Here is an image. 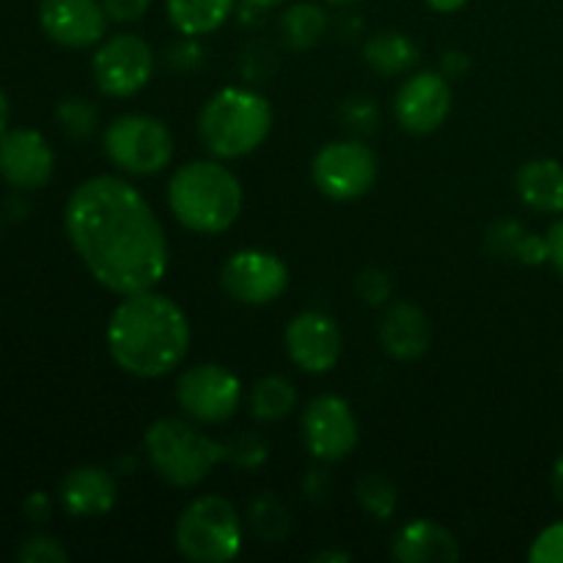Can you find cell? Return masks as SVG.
Wrapping results in <instances>:
<instances>
[{
  "instance_id": "cell-1",
  "label": "cell",
  "mask_w": 563,
  "mask_h": 563,
  "mask_svg": "<svg viewBox=\"0 0 563 563\" xmlns=\"http://www.w3.org/2000/svg\"><path fill=\"white\" fill-rule=\"evenodd\" d=\"M66 234L88 273L113 295L148 291L168 273V236L146 198L119 176L82 181L66 203Z\"/></svg>"
},
{
  "instance_id": "cell-2",
  "label": "cell",
  "mask_w": 563,
  "mask_h": 563,
  "mask_svg": "<svg viewBox=\"0 0 563 563\" xmlns=\"http://www.w3.org/2000/svg\"><path fill=\"white\" fill-rule=\"evenodd\" d=\"M190 350V322L170 297L154 289L126 295L108 322V352L121 372L157 379L174 372Z\"/></svg>"
},
{
  "instance_id": "cell-3",
  "label": "cell",
  "mask_w": 563,
  "mask_h": 563,
  "mask_svg": "<svg viewBox=\"0 0 563 563\" xmlns=\"http://www.w3.org/2000/svg\"><path fill=\"white\" fill-rule=\"evenodd\" d=\"M168 203L185 229L196 234H223L240 220L242 185L225 165L196 159L174 174Z\"/></svg>"
},
{
  "instance_id": "cell-4",
  "label": "cell",
  "mask_w": 563,
  "mask_h": 563,
  "mask_svg": "<svg viewBox=\"0 0 563 563\" xmlns=\"http://www.w3.org/2000/svg\"><path fill=\"white\" fill-rule=\"evenodd\" d=\"M273 130V108L251 88H223L201 110L198 135L218 159H236L256 152Z\"/></svg>"
},
{
  "instance_id": "cell-5",
  "label": "cell",
  "mask_w": 563,
  "mask_h": 563,
  "mask_svg": "<svg viewBox=\"0 0 563 563\" xmlns=\"http://www.w3.org/2000/svg\"><path fill=\"white\" fill-rule=\"evenodd\" d=\"M143 451L154 473L170 487H196L209 476L218 462L225 460V449L218 440L198 432L192 423L179 418H159L143 434Z\"/></svg>"
},
{
  "instance_id": "cell-6",
  "label": "cell",
  "mask_w": 563,
  "mask_h": 563,
  "mask_svg": "<svg viewBox=\"0 0 563 563\" xmlns=\"http://www.w3.org/2000/svg\"><path fill=\"white\" fill-rule=\"evenodd\" d=\"M174 537L187 561L225 563L242 550L240 515L220 495H203L181 511Z\"/></svg>"
},
{
  "instance_id": "cell-7",
  "label": "cell",
  "mask_w": 563,
  "mask_h": 563,
  "mask_svg": "<svg viewBox=\"0 0 563 563\" xmlns=\"http://www.w3.org/2000/svg\"><path fill=\"white\" fill-rule=\"evenodd\" d=\"M104 154L132 176H152L174 159V135L154 115H119L104 132Z\"/></svg>"
},
{
  "instance_id": "cell-8",
  "label": "cell",
  "mask_w": 563,
  "mask_h": 563,
  "mask_svg": "<svg viewBox=\"0 0 563 563\" xmlns=\"http://www.w3.org/2000/svg\"><path fill=\"white\" fill-rule=\"evenodd\" d=\"M311 176L322 196L333 201H355L377 181V154L361 141H333L319 148Z\"/></svg>"
},
{
  "instance_id": "cell-9",
  "label": "cell",
  "mask_w": 563,
  "mask_h": 563,
  "mask_svg": "<svg viewBox=\"0 0 563 563\" xmlns=\"http://www.w3.org/2000/svg\"><path fill=\"white\" fill-rule=\"evenodd\" d=\"M242 385L234 372L218 363L187 368L176 383V401L198 423H223L240 410Z\"/></svg>"
},
{
  "instance_id": "cell-10",
  "label": "cell",
  "mask_w": 563,
  "mask_h": 563,
  "mask_svg": "<svg viewBox=\"0 0 563 563\" xmlns=\"http://www.w3.org/2000/svg\"><path fill=\"white\" fill-rule=\"evenodd\" d=\"M154 71V53L135 33H119L102 42L93 55V80L108 97H132Z\"/></svg>"
},
{
  "instance_id": "cell-11",
  "label": "cell",
  "mask_w": 563,
  "mask_h": 563,
  "mask_svg": "<svg viewBox=\"0 0 563 563\" xmlns=\"http://www.w3.org/2000/svg\"><path fill=\"white\" fill-rule=\"evenodd\" d=\"M225 295L242 306H267L289 286V267L269 251H236L220 273Z\"/></svg>"
},
{
  "instance_id": "cell-12",
  "label": "cell",
  "mask_w": 563,
  "mask_h": 563,
  "mask_svg": "<svg viewBox=\"0 0 563 563\" xmlns=\"http://www.w3.org/2000/svg\"><path fill=\"white\" fill-rule=\"evenodd\" d=\"M302 438L317 460L341 462L357 445L355 412L341 396H317L302 412Z\"/></svg>"
},
{
  "instance_id": "cell-13",
  "label": "cell",
  "mask_w": 563,
  "mask_h": 563,
  "mask_svg": "<svg viewBox=\"0 0 563 563\" xmlns=\"http://www.w3.org/2000/svg\"><path fill=\"white\" fill-rule=\"evenodd\" d=\"M451 93L449 80L438 71H418L410 80L401 82L394 99V113L396 121L405 132L410 135H429L451 113Z\"/></svg>"
},
{
  "instance_id": "cell-14",
  "label": "cell",
  "mask_w": 563,
  "mask_h": 563,
  "mask_svg": "<svg viewBox=\"0 0 563 563\" xmlns=\"http://www.w3.org/2000/svg\"><path fill=\"white\" fill-rule=\"evenodd\" d=\"M286 352L306 374H324L341 357V330L333 317L322 311H302L286 328Z\"/></svg>"
},
{
  "instance_id": "cell-15",
  "label": "cell",
  "mask_w": 563,
  "mask_h": 563,
  "mask_svg": "<svg viewBox=\"0 0 563 563\" xmlns=\"http://www.w3.org/2000/svg\"><path fill=\"white\" fill-rule=\"evenodd\" d=\"M108 11L99 0H42L38 22L55 44L82 49L102 42L108 31Z\"/></svg>"
},
{
  "instance_id": "cell-16",
  "label": "cell",
  "mask_w": 563,
  "mask_h": 563,
  "mask_svg": "<svg viewBox=\"0 0 563 563\" xmlns=\"http://www.w3.org/2000/svg\"><path fill=\"white\" fill-rule=\"evenodd\" d=\"M55 154L33 130H11L0 135V176L20 190H38L49 181Z\"/></svg>"
},
{
  "instance_id": "cell-17",
  "label": "cell",
  "mask_w": 563,
  "mask_h": 563,
  "mask_svg": "<svg viewBox=\"0 0 563 563\" xmlns=\"http://www.w3.org/2000/svg\"><path fill=\"white\" fill-rule=\"evenodd\" d=\"M379 341L394 361H418L432 344V324L427 313L412 302H394L379 324Z\"/></svg>"
},
{
  "instance_id": "cell-18",
  "label": "cell",
  "mask_w": 563,
  "mask_h": 563,
  "mask_svg": "<svg viewBox=\"0 0 563 563\" xmlns=\"http://www.w3.org/2000/svg\"><path fill=\"white\" fill-rule=\"evenodd\" d=\"M390 555L401 563H451L460 559V544L449 528L432 520H412L399 528Z\"/></svg>"
},
{
  "instance_id": "cell-19",
  "label": "cell",
  "mask_w": 563,
  "mask_h": 563,
  "mask_svg": "<svg viewBox=\"0 0 563 563\" xmlns=\"http://www.w3.org/2000/svg\"><path fill=\"white\" fill-rule=\"evenodd\" d=\"M119 498L113 476L102 467H75L60 482V504L71 517H102Z\"/></svg>"
},
{
  "instance_id": "cell-20",
  "label": "cell",
  "mask_w": 563,
  "mask_h": 563,
  "mask_svg": "<svg viewBox=\"0 0 563 563\" xmlns=\"http://www.w3.org/2000/svg\"><path fill=\"white\" fill-rule=\"evenodd\" d=\"M515 190L537 212H563V165L559 159H531L517 170Z\"/></svg>"
},
{
  "instance_id": "cell-21",
  "label": "cell",
  "mask_w": 563,
  "mask_h": 563,
  "mask_svg": "<svg viewBox=\"0 0 563 563\" xmlns=\"http://www.w3.org/2000/svg\"><path fill=\"white\" fill-rule=\"evenodd\" d=\"M487 247L495 256L511 258V262H520L526 267H539V264L550 262L548 236L533 234L517 220H498L487 231Z\"/></svg>"
},
{
  "instance_id": "cell-22",
  "label": "cell",
  "mask_w": 563,
  "mask_h": 563,
  "mask_svg": "<svg viewBox=\"0 0 563 563\" xmlns=\"http://www.w3.org/2000/svg\"><path fill=\"white\" fill-rule=\"evenodd\" d=\"M236 0H165L170 25L185 36H207L218 31L234 11Z\"/></svg>"
},
{
  "instance_id": "cell-23",
  "label": "cell",
  "mask_w": 563,
  "mask_h": 563,
  "mask_svg": "<svg viewBox=\"0 0 563 563\" xmlns=\"http://www.w3.org/2000/svg\"><path fill=\"white\" fill-rule=\"evenodd\" d=\"M366 55V64L372 66L379 75H405L416 66L418 60V47L405 36V33L396 31H379L363 47Z\"/></svg>"
},
{
  "instance_id": "cell-24",
  "label": "cell",
  "mask_w": 563,
  "mask_h": 563,
  "mask_svg": "<svg viewBox=\"0 0 563 563\" xmlns=\"http://www.w3.org/2000/svg\"><path fill=\"white\" fill-rule=\"evenodd\" d=\"M280 33L291 49H311L328 33V11L319 3H295L280 16Z\"/></svg>"
},
{
  "instance_id": "cell-25",
  "label": "cell",
  "mask_w": 563,
  "mask_h": 563,
  "mask_svg": "<svg viewBox=\"0 0 563 563\" xmlns=\"http://www.w3.org/2000/svg\"><path fill=\"white\" fill-rule=\"evenodd\" d=\"M297 407V388L286 377H264L251 390V412L258 421H280Z\"/></svg>"
},
{
  "instance_id": "cell-26",
  "label": "cell",
  "mask_w": 563,
  "mask_h": 563,
  "mask_svg": "<svg viewBox=\"0 0 563 563\" xmlns=\"http://www.w3.org/2000/svg\"><path fill=\"white\" fill-rule=\"evenodd\" d=\"M247 522H251L253 533L269 544L286 539V533H289V528H291L289 509H286V506L280 504L273 493H262L251 500V509H247Z\"/></svg>"
},
{
  "instance_id": "cell-27",
  "label": "cell",
  "mask_w": 563,
  "mask_h": 563,
  "mask_svg": "<svg viewBox=\"0 0 563 563\" xmlns=\"http://www.w3.org/2000/svg\"><path fill=\"white\" fill-rule=\"evenodd\" d=\"M357 500H361L363 511L372 515L374 520H388L396 511V487L388 476L383 473H366L357 482Z\"/></svg>"
},
{
  "instance_id": "cell-28",
  "label": "cell",
  "mask_w": 563,
  "mask_h": 563,
  "mask_svg": "<svg viewBox=\"0 0 563 563\" xmlns=\"http://www.w3.org/2000/svg\"><path fill=\"white\" fill-rule=\"evenodd\" d=\"M58 121H60V130L66 132L69 137H88L93 135L99 124V113L91 102L86 99H64L58 104Z\"/></svg>"
},
{
  "instance_id": "cell-29",
  "label": "cell",
  "mask_w": 563,
  "mask_h": 563,
  "mask_svg": "<svg viewBox=\"0 0 563 563\" xmlns=\"http://www.w3.org/2000/svg\"><path fill=\"white\" fill-rule=\"evenodd\" d=\"M223 449L225 462H234L236 467H247L251 471V467H258L267 462V443L253 432H242L231 443H223Z\"/></svg>"
},
{
  "instance_id": "cell-30",
  "label": "cell",
  "mask_w": 563,
  "mask_h": 563,
  "mask_svg": "<svg viewBox=\"0 0 563 563\" xmlns=\"http://www.w3.org/2000/svg\"><path fill=\"white\" fill-rule=\"evenodd\" d=\"M355 289H357V297H361L366 306L377 308L390 300V295H394V280H390V275L385 273V269L368 267L357 275Z\"/></svg>"
},
{
  "instance_id": "cell-31",
  "label": "cell",
  "mask_w": 563,
  "mask_h": 563,
  "mask_svg": "<svg viewBox=\"0 0 563 563\" xmlns=\"http://www.w3.org/2000/svg\"><path fill=\"white\" fill-rule=\"evenodd\" d=\"M528 559L533 563H563V522H553L533 539Z\"/></svg>"
},
{
  "instance_id": "cell-32",
  "label": "cell",
  "mask_w": 563,
  "mask_h": 563,
  "mask_svg": "<svg viewBox=\"0 0 563 563\" xmlns=\"http://www.w3.org/2000/svg\"><path fill=\"white\" fill-rule=\"evenodd\" d=\"M341 121H344L346 130L374 132L379 121L377 104L372 99H350V102L341 104Z\"/></svg>"
},
{
  "instance_id": "cell-33",
  "label": "cell",
  "mask_w": 563,
  "mask_h": 563,
  "mask_svg": "<svg viewBox=\"0 0 563 563\" xmlns=\"http://www.w3.org/2000/svg\"><path fill=\"white\" fill-rule=\"evenodd\" d=\"M16 555L22 563H64L69 559V553L53 537H31Z\"/></svg>"
},
{
  "instance_id": "cell-34",
  "label": "cell",
  "mask_w": 563,
  "mask_h": 563,
  "mask_svg": "<svg viewBox=\"0 0 563 563\" xmlns=\"http://www.w3.org/2000/svg\"><path fill=\"white\" fill-rule=\"evenodd\" d=\"M102 5L113 22H137L146 16L152 0H102Z\"/></svg>"
},
{
  "instance_id": "cell-35",
  "label": "cell",
  "mask_w": 563,
  "mask_h": 563,
  "mask_svg": "<svg viewBox=\"0 0 563 563\" xmlns=\"http://www.w3.org/2000/svg\"><path fill=\"white\" fill-rule=\"evenodd\" d=\"M168 64L176 69H192L201 64V47L196 42H181L174 49H168Z\"/></svg>"
},
{
  "instance_id": "cell-36",
  "label": "cell",
  "mask_w": 563,
  "mask_h": 563,
  "mask_svg": "<svg viewBox=\"0 0 563 563\" xmlns=\"http://www.w3.org/2000/svg\"><path fill=\"white\" fill-rule=\"evenodd\" d=\"M548 247H550V264H553L555 273L563 278V218H559L553 225H550Z\"/></svg>"
},
{
  "instance_id": "cell-37",
  "label": "cell",
  "mask_w": 563,
  "mask_h": 563,
  "mask_svg": "<svg viewBox=\"0 0 563 563\" xmlns=\"http://www.w3.org/2000/svg\"><path fill=\"white\" fill-rule=\"evenodd\" d=\"M25 515L31 517L33 522H44L49 517V498L44 493H33L31 498L25 500Z\"/></svg>"
},
{
  "instance_id": "cell-38",
  "label": "cell",
  "mask_w": 563,
  "mask_h": 563,
  "mask_svg": "<svg viewBox=\"0 0 563 563\" xmlns=\"http://www.w3.org/2000/svg\"><path fill=\"white\" fill-rule=\"evenodd\" d=\"M467 66H471V60H467V55L465 53H445V58H443V71L449 77H460V75H465L467 71Z\"/></svg>"
},
{
  "instance_id": "cell-39",
  "label": "cell",
  "mask_w": 563,
  "mask_h": 563,
  "mask_svg": "<svg viewBox=\"0 0 563 563\" xmlns=\"http://www.w3.org/2000/svg\"><path fill=\"white\" fill-rule=\"evenodd\" d=\"M429 9L440 11V14H451V11H460L467 0H427Z\"/></svg>"
},
{
  "instance_id": "cell-40",
  "label": "cell",
  "mask_w": 563,
  "mask_h": 563,
  "mask_svg": "<svg viewBox=\"0 0 563 563\" xmlns=\"http://www.w3.org/2000/svg\"><path fill=\"white\" fill-rule=\"evenodd\" d=\"M553 493L555 498H559V504L563 506V454L555 460V467H553Z\"/></svg>"
},
{
  "instance_id": "cell-41",
  "label": "cell",
  "mask_w": 563,
  "mask_h": 563,
  "mask_svg": "<svg viewBox=\"0 0 563 563\" xmlns=\"http://www.w3.org/2000/svg\"><path fill=\"white\" fill-rule=\"evenodd\" d=\"M317 563H350V553H335V550H322L313 555Z\"/></svg>"
},
{
  "instance_id": "cell-42",
  "label": "cell",
  "mask_w": 563,
  "mask_h": 563,
  "mask_svg": "<svg viewBox=\"0 0 563 563\" xmlns=\"http://www.w3.org/2000/svg\"><path fill=\"white\" fill-rule=\"evenodd\" d=\"M245 9H256V11H267V9H275V5H280L284 0H240Z\"/></svg>"
},
{
  "instance_id": "cell-43",
  "label": "cell",
  "mask_w": 563,
  "mask_h": 563,
  "mask_svg": "<svg viewBox=\"0 0 563 563\" xmlns=\"http://www.w3.org/2000/svg\"><path fill=\"white\" fill-rule=\"evenodd\" d=\"M9 99H5V93L0 91V135H3V130H5V124H9Z\"/></svg>"
},
{
  "instance_id": "cell-44",
  "label": "cell",
  "mask_w": 563,
  "mask_h": 563,
  "mask_svg": "<svg viewBox=\"0 0 563 563\" xmlns=\"http://www.w3.org/2000/svg\"><path fill=\"white\" fill-rule=\"evenodd\" d=\"M328 3H335V5H346V3H357V0H328Z\"/></svg>"
}]
</instances>
